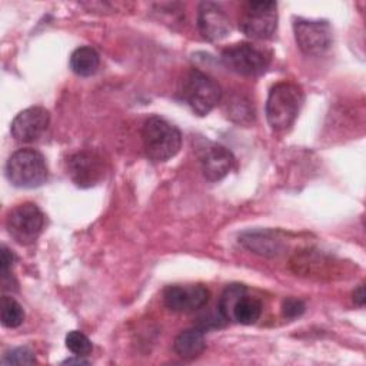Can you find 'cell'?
I'll return each instance as SVG.
<instances>
[{
    "label": "cell",
    "mask_w": 366,
    "mask_h": 366,
    "mask_svg": "<svg viewBox=\"0 0 366 366\" xmlns=\"http://www.w3.org/2000/svg\"><path fill=\"white\" fill-rule=\"evenodd\" d=\"M232 107L229 110V116L232 120L237 123H246L253 119V110L250 109L249 102H244L242 97H237L229 103Z\"/></svg>",
    "instance_id": "obj_22"
},
{
    "label": "cell",
    "mask_w": 366,
    "mask_h": 366,
    "mask_svg": "<svg viewBox=\"0 0 366 366\" xmlns=\"http://www.w3.org/2000/svg\"><path fill=\"white\" fill-rule=\"evenodd\" d=\"M142 140L147 157L153 162H167L182 146L180 130L159 116H152L143 123Z\"/></svg>",
    "instance_id": "obj_2"
},
{
    "label": "cell",
    "mask_w": 366,
    "mask_h": 366,
    "mask_svg": "<svg viewBox=\"0 0 366 366\" xmlns=\"http://www.w3.org/2000/svg\"><path fill=\"white\" fill-rule=\"evenodd\" d=\"M14 263V254L11 253V250L9 247H6L4 244L1 246V252H0V273H1V279H6L9 276V272L11 269Z\"/></svg>",
    "instance_id": "obj_24"
},
{
    "label": "cell",
    "mask_w": 366,
    "mask_h": 366,
    "mask_svg": "<svg viewBox=\"0 0 366 366\" xmlns=\"http://www.w3.org/2000/svg\"><path fill=\"white\" fill-rule=\"evenodd\" d=\"M9 182L21 189H34L47 180V164L44 156L34 149L14 152L6 163Z\"/></svg>",
    "instance_id": "obj_4"
},
{
    "label": "cell",
    "mask_w": 366,
    "mask_h": 366,
    "mask_svg": "<svg viewBox=\"0 0 366 366\" xmlns=\"http://www.w3.org/2000/svg\"><path fill=\"white\" fill-rule=\"evenodd\" d=\"M353 302L357 306H360V307L365 306V287H363V285H360V286H357L355 289V292H353Z\"/></svg>",
    "instance_id": "obj_25"
},
{
    "label": "cell",
    "mask_w": 366,
    "mask_h": 366,
    "mask_svg": "<svg viewBox=\"0 0 366 366\" xmlns=\"http://www.w3.org/2000/svg\"><path fill=\"white\" fill-rule=\"evenodd\" d=\"M180 97L199 116L210 113L222 99L219 83L197 69L189 70L180 84Z\"/></svg>",
    "instance_id": "obj_3"
},
{
    "label": "cell",
    "mask_w": 366,
    "mask_h": 366,
    "mask_svg": "<svg viewBox=\"0 0 366 366\" xmlns=\"http://www.w3.org/2000/svg\"><path fill=\"white\" fill-rule=\"evenodd\" d=\"M234 157L229 149L222 144L209 143L200 152V167L206 180L219 182L233 167Z\"/></svg>",
    "instance_id": "obj_13"
},
{
    "label": "cell",
    "mask_w": 366,
    "mask_h": 366,
    "mask_svg": "<svg viewBox=\"0 0 366 366\" xmlns=\"http://www.w3.org/2000/svg\"><path fill=\"white\" fill-rule=\"evenodd\" d=\"M197 26L202 36L209 41H219L232 30L226 11L220 4L213 1H203L199 4Z\"/></svg>",
    "instance_id": "obj_12"
},
{
    "label": "cell",
    "mask_w": 366,
    "mask_h": 366,
    "mask_svg": "<svg viewBox=\"0 0 366 366\" xmlns=\"http://www.w3.org/2000/svg\"><path fill=\"white\" fill-rule=\"evenodd\" d=\"M210 297V292L203 285H173L166 287L163 302L167 309L180 313H190L202 309Z\"/></svg>",
    "instance_id": "obj_9"
},
{
    "label": "cell",
    "mask_w": 366,
    "mask_h": 366,
    "mask_svg": "<svg viewBox=\"0 0 366 366\" xmlns=\"http://www.w3.org/2000/svg\"><path fill=\"white\" fill-rule=\"evenodd\" d=\"M277 27V4L274 1H246L239 14L240 31L254 40L272 37Z\"/></svg>",
    "instance_id": "obj_5"
},
{
    "label": "cell",
    "mask_w": 366,
    "mask_h": 366,
    "mask_svg": "<svg viewBox=\"0 0 366 366\" xmlns=\"http://www.w3.org/2000/svg\"><path fill=\"white\" fill-rule=\"evenodd\" d=\"M262 315V303L259 299L253 296L242 295L233 309H232V320L242 325H253Z\"/></svg>",
    "instance_id": "obj_17"
},
{
    "label": "cell",
    "mask_w": 366,
    "mask_h": 366,
    "mask_svg": "<svg viewBox=\"0 0 366 366\" xmlns=\"http://www.w3.org/2000/svg\"><path fill=\"white\" fill-rule=\"evenodd\" d=\"M239 242L250 252L267 257L279 256L286 249V242L280 232L269 229L247 230L239 236Z\"/></svg>",
    "instance_id": "obj_14"
},
{
    "label": "cell",
    "mask_w": 366,
    "mask_h": 366,
    "mask_svg": "<svg viewBox=\"0 0 366 366\" xmlns=\"http://www.w3.org/2000/svg\"><path fill=\"white\" fill-rule=\"evenodd\" d=\"M222 61L237 74L259 76L266 71L270 54L252 43H236L222 51Z\"/></svg>",
    "instance_id": "obj_7"
},
{
    "label": "cell",
    "mask_w": 366,
    "mask_h": 366,
    "mask_svg": "<svg viewBox=\"0 0 366 366\" xmlns=\"http://www.w3.org/2000/svg\"><path fill=\"white\" fill-rule=\"evenodd\" d=\"M206 347L204 330L197 327H190L180 332L173 342V350L183 359H194L203 353Z\"/></svg>",
    "instance_id": "obj_15"
},
{
    "label": "cell",
    "mask_w": 366,
    "mask_h": 366,
    "mask_svg": "<svg viewBox=\"0 0 366 366\" xmlns=\"http://www.w3.org/2000/svg\"><path fill=\"white\" fill-rule=\"evenodd\" d=\"M64 342H66V347H67L74 356H81V357H84V356H87V355L92 352V349H93V345H92L90 339H89L84 333H81V332H79V330H71V332H69V333L66 335Z\"/></svg>",
    "instance_id": "obj_20"
},
{
    "label": "cell",
    "mask_w": 366,
    "mask_h": 366,
    "mask_svg": "<svg viewBox=\"0 0 366 366\" xmlns=\"http://www.w3.org/2000/svg\"><path fill=\"white\" fill-rule=\"evenodd\" d=\"M50 123V114L44 107L33 106L21 110L11 122V136L20 143H30L43 136Z\"/></svg>",
    "instance_id": "obj_10"
},
{
    "label": "cell",
    "mask_w": 366,
    "mask_h": 366,
    "mask_svg": "<svg viewBox=\"0 0 366 366\" xmlns=\"http://www.w3.org/2000/svg\"><path fill=\"white\" fill-rule=\"evenodd\" d=\"M63 363H69V365H71V363H76V365H87L89 362H87V360H83L81 356H77V359H66Z\"/></svg>",
    "instance_id": "obj_26"
},
{
    "label": "cell",
    "mask_w": 366,
    "mask_h": 366,
    "mask_svg": "<svg viewBox=\"0 0 366 366\" xmlns=\"http://www.w3.org/2000/svg\"><path fill=\"white\" fill-rule=\"evenodd\" d=\"M100 64L99 53L89 46L77 47L70 56V69L77 76H92L97 71Z\"/></svg>",
    "instance_id": "obj_16"
},
{
    "label": "cell",
    "mask_w": 366,
    "mask_h": 366,
    "mask_svg": "<svg viewBox=\"0 0 366 366\" xmlns=\"http://www.w3.org/2000/svg\"><path fill=\"white\" fill-rule=\"evenodd\" d=\"M305 312V303L299 299L289 297L282 303V313L287 319L299 317Z\"/></svg>",
    "instance_id": "obj_23"
},
{
    "label": "cell",
    "mask_w": 366,
    "mask_h": 366,
    "mask_svg": "<svg viewBox=\"0 0 366 366\" xmlns=\"http://www.w3.org/2000/svg\"><path fill=\"white\" fill-rule=\"evenodd\" d=\"M24 320V312L19 302L10 296L1 299V323L4 327H19Z\"/></svg>",
    "instance_id": "obj_18"
},
{
    "label": "cell",
    "mask_w": 366,
    "mask_h": 366,
    "mask_svg": "<svg viewBox=\"0 0 366 366\" xmlns=\"http://www.w3.org/2000/svg\"><path fill=\"white\" fill-rule=\"evenodd\" d=\"M34 353L29 347H14L3 355V365H33L36 363Z\"/></svg>",
    "instance_id": "obj_21"
},
{
    "label": "cell",
    "mask_w": 366,
    "mask_h": 366,
    "mask_svg": "<svg viewBox=\"0 0 366 366\" xmlns=\"http://www.w3.org/2000/svg\"><path fill=\"white\" fill-rule=\"evenodd\" d=\"M70 179L79 187H92L97 184L104 174V162L92 152H79L67 162Z\"/></svg>",
    "instance_id": "obj_11"
},
{
    "label": "cell",
    "mask_w": 366,
    "mask_h": 366,
    "mask_svg": "<svg viewBox=\"0 0 366 366\" xmlns=\"http://www.w3.org/2000/svg\"><path fill=\"white\" fill-rule=\"evenodd\" d=\"M246 293V287L244 285H239V283H233V285H229L224 292L222 293L220 296V300H219V315L223 320H232V309L236 303V300Z\"/></svg>",
    "instance_id": "obj_19"
},
{
    "label": "cell",
    "mask_w": 366,
    "mask_h": 366,
    "mask_svg": "<svg viewBox=\"0 0 366 366\" xmlns=\"http://www.w3.org/2000/svg\"><path fill=\"white\" fill-rule=\"evenodd\" d=\"M303 103L302 89L290 81L276 83L267 96L266 119L276 132L287 130L296 120Z\"/></svg>",
    "instance_id": "obj_1"
},
{
    "label": "cell",
    "mask_w": 366,
    "mask_h": 366,
    "mask_svg": "<svg viewBox=\"0 0 366 366\" xmlns=\"http://www.w3.org/2000/svg\"><path fill=\"white\" fill-rule=\"evenodd\" d=\"M44 226V214L37 204L26 202L13 207L6 217V229L9 234L23 246L37 240Z\"/></svg>",
    "instance_id": "obj_6"
},
{
    "label": "cell",
    "mask_w": 366,
    "mask_h": 366,
    "mask_svg": "<svg viewBox=\"0 0 366 366\" xmlns=\"http://www.w3.org/2000/svg\"><path fill=\"white\" fill-rule=\"evenodd\" d=\"M293 31L299 49L307 56H319L332 44V30L327 21L297 19L293 23Z\"/></svg>",
    "instance_id": "obj_8"
}]
</instances>
